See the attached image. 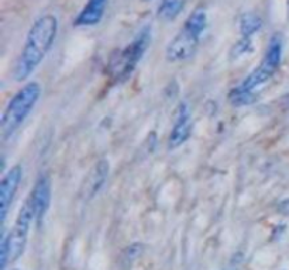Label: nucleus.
I'll return each instance as SVG.
<instances>
[{"label":"nucleus","instance_id":"obj_15","mask_svg":"<svg viewBox=\"0 0 289 270\" xmlns=\"http://www.w3.org/2000/svg\"><path fill=\"white\" fill-rule=\"evenodd\" d=\"M251 38H247V37H243L240 40L237 44L233 47L232 50V57L236 58V57H240V55H243L245 54L247 51H251L252 47H251Z\"/></svg>","mask_w":289,"mask_h":270},{"label":"nucleus","instance_id":"obj_2","mask_svg":"<svg viewBox=\"0 0 289 270\" xmlns=\"http://www.w3.org/2000/svg\"><path fill=\"white\" fill-rule=\"evenodd\" d=\"M40 96H41V86L37 82L27 83L24 88L20 89L14 94V97L7 104L6 110L2 115L0 131L3 138L6 139L12 137L19 130L20 126L28 117V114L31 113Z\"/></svg>","mask_w":289,"mask_h":270},{"label":"nucleus","instance_id":"obj_16","mask_svg":"<svg viewBox=\"0 0 289 270\" xmlns=\"http://www.w3.org/2000/svg\"><path fill=\"white\" fill-rule=\"evenodd\" d=\"M0 251H2V256H0V260H2V270H5L6 269L7 262L10 260V249H9V238H7V235H5L3 239H2Z\"/></svg>","mask_w":289,"mask_h":270},{"label":"nucleus","instance_id":"obj_11","mask_svg":"<svg viewBox=\"0 0 289 270\" xmlns=\"http://www.w3.org/2000/svg\"><path fill=\"white\" fill-rule=\"evenodd\" d=\"M107 0H89L79 16L75 19V25L79 27H88L96 25L103 17L106 10Z\"/></svg>","mask_w":289,"mask_h":270},{"label":"nucleus","instance_id":"obj_18","mask_svg":"<svg viewBox=\"0 0 289 270\" xmlns=\"http://www.w3.org/2000/svg\"><path fill=\"white\" fill-rule=\"evenodd\" d=\"M14 270H17V269H14Z\"/></svg>","mask_w":289,"mask_h":270},{"label":"nucleus","instance_id":"obj_14","mask_svg":"<svg viewBox=\"0 0 289 270\" xmlns=\"http://www.w3.org/2000/svg\"><path fill=\"white\" fill-rule=\"evenodd\" d=\"M261 19L258 17L255 13H245L240 19V31L243 37L251 38L255 32L261 28Z\"/></svg>","mask_w":289,"mask_h":270},{"label":"nucleus","instance_id":"obj_12","mask_svg":"<svg viewBox=\"0 0 289 270\" xmlns=\"http://www.w3.org/2000/svg\"><path fill=\"white\" fill-rule=\"evenodd\" d=\"M205 27H206V12L202 7H198L195 12H192V14L189 16L186 23L183 25V28H186L188 31L195 34L198 37H201L202 32L205 31Z\"/></svg>","mask_w":289,"mask_h":270},{"label":"nucleus","instance_id":"obj_13","mask_svg":"<svg viewBox=\"0 0 289 270\" xmlns=\"http://www.w3.org/2000/svg\"><path fill=\"white\" fill-rule=\"evenodd\" d=\"M185 5V0H163L159 9H158V16L164 21H171L174 20L181 13Z\"/></svg>","mask_w":289,"mask_h":270},{"label":"nucleus","instance_id":"obj_9","mask_svg":"<svg viewBox=\"0 0 289 270\" xmlns=\"http://www.w3.org/2000/svg\"><path fill=\"white\" fill-rule=\"evenodd\" d=\"M107 175H109V164H107L106 159L98 161L88 173L83 184H82L81 193L85 200L93 199L94 196L101 191V188L103 187V184L106 182Z\"/></svg>","mask_w":289,"mask_h":270},{"label":"nucleus","instance_id":"obj_6","mask_svg":"<svg viewBox=\"0 0 289 270\" xmlns=\"http://www.w3.org/2000/svg\"><path fill=\"white\" fill-rule=\"evenodd\" d=\"M199 38L195 34L188 31L186 28H182V31L176 35L167 47V58L171 62H179L190 58L195 54L198 48Z\"/></svg>","mask_w":289,"mask_h":270},{"label":"nucleus","instance_id":"obj_1","mask_svg":"<svg viewBox=\"0 0 289 270\" xmlns=\"http://www.w3.org/2000/svg\"><path fill=\"white\" fill-rule=\"evenodd\" d=\"M58 32V20L54 16H44L38 19L27 35L24 48L20 54L14 69V79L21 82L31 75L34 69L43 62Z\"/></svg>","mask_w":289,"mask_h":270},{"label":"nucleus","instance_id":"obj_3","mask_svg":"<svg viewBox=\"0 0 289 270\" xmlns=\"http://www.w3.org/2000/svg\"><path fill=\"white\" fill-rule=\"evenodd\" d=\"M148 43H150L148 31L141 32L124 50L116 52L109 62V73L112 75V78L117 81L126 79L127 76L132 73L133 69L137 66L141 57L144 55L145 50L148 48Z\"/></svg>","mask_w":289,"mask_h":270},{"label":"nucleus","instance_id":"obj_8","mask_svg":"<svg viewBox=\"0 0 289 270\" xmlns=\"http://www.w3.org/2000/svg\"><path fill=\"white\" fill-rule=\"evenodd\" d=\"M192 131V119H190V111L186 103H182L178 108L175 124L172 127V131L170 134L168 144L171 148H178L188 141L189 135Z\"/></svg>","mask_w":289,"mask_h":270},{"label":"nucleus","instance_id":"obj_5","mask_svg":"<svg viewBox=\"0 0 289 270\" xmlns=\"http://www.w3.org/2000/svg\"><path fill=\"white\" fill-rule=\"evenodd\" d=\"M34 218H36V214H34V207H33V200L31 197H28L23 204V207L20 208V213L16 218L12 231L7 235L12 262L17 260L23 255L25 244H27L28 231H30V224Z\"/></svg>","mask_w":289,"mask_h":270},{"label":"nucleus","instance_id":"obj_10","mask_svg":"<svg viewBox=\"0 0 289 270\" xmlns=\"http://www.w3.org/2000/svg\"><path fill=\"white\" fill-rule=\"evenodd\" d=\"M33 207H34V214H36V220L41 221V218L44 217L45 213L48 211L51 201V183L48 176L40 177L36 183V186L33 188L31 193Z\"/></svg>","mask_w":289,"mask_h":270},{"label":"nucleus","instance_id":"obj_4","mask_svg":"<svg viewBox=\"0 0 289 270\" xmlns=\"http://www.w3.org/2000/svg\"><path fill=\"white\" fill-rule=\"evenodd\" d=\"M281 58H282V41L281 38L275 35L270 41L268 50L265 52V57L263 62L258 65V68L251 75L247 76L245 81L239 86L240 90L251 93L252 90L265 82H268L272 75L277 72L278 66L281 63Z\"/></svg>","mask_w":289,"mask_h":270},{"label":"nucleus","instance_id":"obj_17","mask_svg":"<svg viewBox=\"0 0 289 270\" xmlns=\"http://www.w3.org/2000/svg\"><path fill=\"white\" fill-rule=\"evenodd\" d=\"M279 210L282 211L283 214H288L289 215V199L288 200L282 201V204H281V207H279Z\"/></svg>","mask_w":289,"mask_h":270},{"label":"nucleus","instance_id":"obj_7","mask_svg":"<svg viewBox=\"0 0 289 270\" xmlns=\"http://www.w3.org/2000/svg\"><path fill=\"white\" fill-rule=\"evenodd\" d=\"M23 177V169L20 165L13 166L12 169L7 172L2 180V187H0V214H2V222L6 221L9 207L12 204L14 196L17 193V188Z\"/></svg>","mask_w":289,"mask_h":270}]
</instances>
